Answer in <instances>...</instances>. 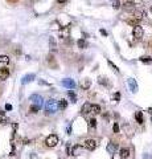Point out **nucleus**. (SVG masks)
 Returning <instances> with one entry per match:
<instances>
[{
    "mask_svg": "<svg viewBox=\"0 0 152 159\" xmlns=\"http://www.w3.org/2000/svg\"><path fill=\"white\" fill-rule=\"evenodd\" d=\"M44 107H45V113L46 114H54L58 110V102L56 101V99L50 98V99H48V101L45 102Z\"/></svg>",
    "mask_w": 152,
    "mask_h": 159,
    "instance_id": "nucleus-1",
    "label": "nucleus"
},
{
    "mask_svg": "<svg viewBox=\"0 0 152 159\" xmlns=\"http://www.w3.org/2000/svg\"><path fill=\"white\" fill-rule=\"evenodd\" d=\"M57 143H58V137H57L56 134H52V135H49V137L45 139V145H46L48 147H54Z\"/></svg>",
    "mask_w": 152,
    "mask_h": 159,
    "instance_id": "nucleus-2",
    "label": "nucleus"
},
{
    "mask_svg": "<svg viewBox=\"0 0 152 159\" xmlns=\"http://www.w3.org/2000/svg\"><path fill=\"white\" fill-rule=\"evenodd\" d=\"M31 101H32V104L33 105H37V106H42V104H44V99H42V97L40 95V94H32L31 95Z\"/></svg>",
    "mask_w": 152,
    "mask_h": 159,
    "instance_id": "nucleus-3",
    "label": "nucleus"
},
{
    "mask_svg": "<svg viewBox=\"0 0 152 159\" xmlns=\"http://www.w3.org/2000/svg\"><path fill=\"white\" fill-rule=\"evenodd\" d=\"M83 147L87 149L89 151H93L97 147V141H95V139H86L85 143H83Z\"/></svg>",
    "mask_w": 152,
    "mask_h": 159,
    "instance_id": "nucleus-4",
    "label": "nucleus"
},
{
    "mask_svg": "<svg viewBox=\"0 0 152 159\" xmlns=\"http://www.w3.org/2000/svg\"><path fill=\"white\" fill-rule=\"evenodd\" d=\"M143 33H144V31H143V28L140 27V25H135L134 27V31H132V35H134V37L135 38H142L143 37Z\"/></svg>",
    "mask_w": 152,
    "mask_h": 159,
    "instance_id": "nucleus-5",
    "label": "nucleus"
},
{
    "mask_svg": "<svg viewBox=\"0 0 152 159\" xmlns=\"http://www.w3.org/2000/svg\"><path fill=\"white\" fill-rule=\"evenodd\" d=\"M62 85L66 88V89H74L75 88V82H74V80H72V78H65V80H62Z\"/></svg>",
    "mask_w": 152,
    "mask_h": 159,
    "instance_id": "nucleus-6",
    "label": "nucleus"
},
{
    "mask_svg": "<svg viewBox=\"0 0 152 159\" xmlns=\"http://www.w3.org/2000/svg\"><path fill=\"white\" fill-rule=\"evenodd\" d=\"M127 82H128L130 90H131L132 93H136V92H138V84H136V81H135L134 78H128Z\"/></svg>",
    "mask_w": 152,
    "mask_h": 159,
    "instance_id": "nucleus-7",
    "label": "nucleus"
},
{
    "mask_svg": "<svg viewBox=\"0 0 152 159\" xmlns=\"http://www.w3.org/2000/svg\"><path fill=\"white\" fill-rule=\"evenodd\" d=\"M106 150H107L108 154H114V152H116V150H118V143H115V142H108Z\"/></svg>",
    "mask_w": 152,
    "mask_h": 159,
    "instance_id": "nucleus-8",
    "label": "nucleus"
},
{
    "mask_svg": "<svg viewBox=\"0 0 152 159\" xmlns=\"http://www.w3.org/2000/svg\"><path fill=\"white\" fill-rule=\"evenodd\" d=\"M36 78V76L34 74H25L23 78H21V84H23V85H25V84H29V82H32L33 81V80Z\"/></svg>",
    "mask_w": 152,
    "mask_h": 159,
    "instance_id": "nucleus-9",
    "label": "nucleus"
},
{
    "mask_svg": "<svg viewBox=\"0 0 152 159\" xmlns=\"http://www.w3.org/2000/svg\"><path fill=\"white\" fill-rule=\"evenodd\" d=\"M9 77V70L7 68H2L0 69V81H5Z\"/></svg>",
    "mask_w": 152,
    "mask_h": 159,
    "instance_id": "nucleus-10",
    "label": "nucleus"
},
{
    "mask_svg": "<svg viewBox=\"0 0 152 159\" xmlns=\"http://www.w3.org/2000/svg\"><path fill=\"white\" fill-rule=\"evenodd\" d=\"M9 64V57L8 56H0V69L5 68Z\"/></svg>",
    "mask_w": 152,
    "mask_h": 159,
    "instance_id": "nucleus-11",
    "label": "nucleus"
},
{
    "mask_svg": "<svg viewBox=\"0 0 152 159\" xmlns=\"http://www.w3.org/2000/svg\"><path fill=\"white\" fill-rule=\"evenodd\" d=\"M82 150H83V146H81V145H75V146L72 149V155L77 156V155H79V154L82 152Z\"/></svg>",
    "mask_w": 152,
    "mask_h": 159,
    "instance_id": "nucleus-12",
    "label": "nucleus"
},
{
    "mask_svg": "<svg viewBox=\"0 0 152 159\" xmlns=\"http://www.w3.org/2000/svg\"><path fill=\"white\" fill-rule=\"evenodd\" d=\"M90 86H91V80H89V78H85L83 81L81 82V88L85 89V90H87Z\"/></svg>",
    "mask_w": 152,
    "mask_h": 159,
    "instance_id": "nucleus-13",
    "label": "nucleus"
},
{
    "mask_svg": "<svg viewBox=\"0 0 152 159\" xmlns=\"http://www.w3.org/2000/svg\"><path fill=\"white\" fill-rule=\"evenodd\" d=\"M90 110H91V104H89V102H86L83 106H82V114H89L90 113Z\"/></svg>",
    "mask_w": 152,
    "mask_h": 159,
    "instance_id": "nucleus-14",
    "label": "nucleus"
},
{
    "mask_svg": "<svg viewBox=\"0 0 152 159\" xmlns=\"http://www.w3.org/2000/svg\"><path fill=\"white\" fill-rule=\"evenodd\" d=\"M123 9H126V11H134V9H135L134 3H132V2H127V3H124V4H123Z\"/></svg>",
    "mask_w": 152,
    "mask_h": 159,
    "instance_id": "nucleus-15",
    "label": "nucleus"
},
{
    "mask_svg": "<svg viewBox=\"0 0 152 159\" xmlns=\"http://www.w3.org/2000/svg\"><path fill=\"white\" fill-rule=\"evenodd\" d=\"M68 107V101L66 99H60V102H58V109L60 110H65Z\"/></svg>",
    "mask_w": 152,
    "mask_h": 159,
    "instance_id": "nucleus-16",
    "label": "nucleus"
},
{
    "mask_svg": "<svg viewBox=\"0 0 152 159\" xmlns=\"http://www.w3.org/2000/svg\"><path fill=\"white\" fill-rule=\"evenodd\" d=\"M135 118H136L138 123H140V125L144 122V119H143V113H142V111H136V113H135Z\"/></svg>",
    "mask_w": 152,
    "mask_h": 159,
    "instance_id": "nucleus-17",
    "label": "nucleus"
},
{
    "mask_svg": "<svg viewBox=\"0 0 152 159\" xmlns=\"http://www.w3.org/2000/svg\"><path fill=\"white\" fill-rule=\"evenodd\" d=\"M120 156H122V159H126V158H128L130 156V150L128 149H120Z\"/></svg>",
    "mask_w": 152,
    "mask_h": 159,
    "instance_id": "nucleus-18",
    "label": "nucleus"
},
{
    "mask_svg": "<svg viewBox=\"0 0 152 159\" xmlns=\"http://www.w3.org/2000/svg\"><path fill=\"white\" fill-rule=\"evenodd\" d=\"M107 64H108V66H110V68H111V69L116 73V74H119V69H118V66H116V65L111 61V60H107Z\"/></svg>",
    "mask_w": 152,
    "mask_h": 159,
    "instance_id": "nucleus-19",
    "label": "nucleus"
},
{
    "mask_svg": "<svg viewBox=\"0 0 152 159\" xmlns=\"http://www.w3.org/2000/svg\"><path fill=\"white\" fill-rule=\"evenodd\" d=\"M90 113H93V114H99V113H101V106H99V105H91Z\"/></svg>",
    "mask_w": 152,
    "mask_h": 159,
    "instance_id": "nucleus-20",
    "label": "nucleus"
},
{
    "mask_svg": "<svg viewBox=\"0 0 152 159\" xmlns=\"http://www.w3.org/2000/svg\"><path fill=\"white\" fill-rule=\"evenodd\" d=\"M77 45H78V48H81V49H85V48H87V43L85 41V40H78L77 41Z\"/></svg>",
    "mask_w": 152,
    "mask_h": 159,
    "instance_id": "nucleus-21",
    "label": "nucleus"
},
{
    "mask_svg": "<svg viewBox=\"0 0 152 159\" xmlns=\"http://www.w3.org/2000/svg\"><path fill=\"white\" fill-rule=\"evenodd\" d=\"M68 95L70 97V101H72L73 104H75V102H77V97H75V94H74V92H73V90H70V89H69Z\"/></svg>",
    "mask_w": 152,
    "mask_h": 159,
    "instance_id": "nucleus-22",
    "label": "nucleus"
},
{
    "mask_svg": "<svg viewBox=\"0 0 152 159\" xmlns=\"http://www.w3.org/2000/svg\"><path fill=\"white\" fill-rule=\"evenodd\" d=\"M139 60H140L142 63H144V64H151V63H152V58H151L149 56H143V57H140Z\"/></svg>",
    "mask_w": 152,
    "mask_h": 159,
    "instance_id": "nucleus-23",
    "label": "nucleus"
},
{
    "mask_svg": "<svg viewBox=\"0 0 152 159\" xmlns=\"http://www.w3.org/2000/svg\"><path fill=\"white\" fill-rule=\"evenodd\" d=\"M98 82H99L101 85H108L107 77H102V76H99V77H98Z\"/></svg>",
    "mask_w": 152,
    "mask_h": 159,
    "instance_id": "nucleus-24",
    "label": "nucleus"
},
{
    "mask_svg": "<svg viewBox=\"0 0 152 159\" xmlns=\"http://www.w3.org/2000/svg\"><path fill=\"white\" fill-rule=\"evenodd\" d=\"M132 12H134V16H135L136 20H142V16H143V12H142V11H136V9H134Z\"/></svg>",
    "mask_w": 152,
    "mask_h": 159,
    "instance_id": "nucleus-25",
    "label": "nucleus"
},
{
    "mask_svg": "<svg viewBox=\"0 0 152 159\" xmlns=\"http://www.w3.org/2000/svg\"><path fill=\"white\" fill-rule=\"evenodd\" d=\"M111 4L115 9H119L120 8V3H119V0H111Z\"/></svg>",
    "mask_w": 152,
    "mask_h": 159,
    "instance_id": "nucleus-26",
    "label": "nucleus"
},
{
    "mask_svg": "<svg viewBox=\"0 0 152 159\" xmlns=\"http://www.w3.org/2000/svg\"><path fill=\"white\" fill-rule=\"evenodd\" d=\"M40 109H41L40 106H37V105H32V106H31V113H37Z\"/></svg>",
    "mask_w": 152,
    "mask_h": 159,
    "instance_id": "nucleus-27",
    "label": "nucleus"
},
{
    "mask_svg": "<svg viewBox=\"0 0 152 159\" xmlns=\"http://www.w3.org/2000/svg\"><path fill=\"white\" fill-rule=\"evenodd\" d=\"M48 63H50V64L53 65V68H56V66H57V65H56V63H54L53 56H48Z\"/></svg>",
    "mask_w": 152,
    "mask_h": 159,
    "instance_id": "nucleus-28",
    "label": "nucleus"
},
{
    "mask_svg": "<svg viewBox=\"0 0 152 159\" xmlns=\"http://www.w3.org/2000/svg\"><path fill=\"white\" fill-rule=\"evenodd\" d=\"M89 126H90V127H95V126H97V121H95L94 118H91L90 121H89Z\"/></svg>",
    "mask_w": 152,
    "mask_h": 159,
    "instance_id": "nucleus-29",
    "label": "nucleus"
},
{
    "mask_svg": "<svg viewBox=\"0 0 152 159\" xmlns=\"http://www.w3.org/2000/svg\"><path fill=\"white\" fill-rule=\"evenodd\" d=\"M127 23L135 27V25H138V23H139V20H136V19H135V20H127Z\"/></svg>",
    "mask_w": 152,
    "mask_h": 159,
    "instance_id": "nucleus-30",
    "label": "nucleus"
},
{
    "mask_svg": "<svg viewBox=\"0 0 152 159\" xmlns=\"http://www.w3.org/2000/svg\"><path fill=\"white\" fill-rule=\"evenodd\" d=\"M113 99H114V101H119V99H120V93L116 92V93L113 95Z\"/></svg>",
    "mask_w": 152,
    "mask_h": 159,
    "instance_id": "nucleus-31",
    "label": "nucleus"
},
{
    "mask_svg": "<svg viewBox=\"0 0 152 159\" xmlns=\"http://www.w3.org/2000/svg\"><path fill=\"white\" fill-rule=\"evenodd\" d=\"M66 154H68V155H72V147H70V143H66Z\"/></svg>",
    "mask_w": 152,
    "mask_h": 159,
    "instance_id": "nucleus-32",
    "label": "nucleus"
},
{
    "mask_svg": "<svg viewBox=\"0 0 152 159\" xmlns=\"http://www.w3.org/2000/svg\"><path fill=\"white\" fill-rule=\"evenodd\" d=\"M49 41H50V47H52V49H53V50H56V44H54L53 37H50V38H49Z\"/></svg>",
    "mask_w": 152,
    "mask_h": 159,
    "instance_id": "nucleus-33",
    "label": "nucleus"
},
{
    "mask_svg": "<svg viewBox=\"0 0 152 159\" xmlns=\"http://www.w3.org/2000/svg\"><path fill=\"white\" fill-rule=\"evenodd\" d=\"M113 129H114V133H119V125L118 123H114L113 125Z\"/></svg>",
    "mask_w": 152,
    "mask_h": 159,
    "instance_id": "nucleus-34",
    "label": "nucleus"
},
{
    "mask_svg": "<svg viewBox=\"0 0 152 159\" xmlns=\"http://www.w3.org/2000/svg\"><path fill=\"white\" fill-rule=\"evenodd\" d=\"M113 159H122V156H120V154L114 152V154H113Z\"/></svg>",
    "mask_w": 152,
    "mask_h": 159,
    "instance_id": "nucleus-35",
    "label": "nucleus"
},
{
    "mask_svg": "<svg viewBox=\"0 0 152 159\" xmlns=\"http://www.w3.org/2000/svg\"><path fill=\"white\" fill-rule=\"evenodd\" d=\"M38 84H40V85H49L48 82H45V81H42V80H40V81H38Z\"/></svg>",
    "mask_w": 152,
    "mask_h": 159,
    "instance_id": "nucleus-36",
    "label": "nucleus"
},
{
    "mask_svg": "<svg viewBox=\"0 0 152 159\" xmlns=\"http://www.w3.org/2000/svg\"><path fill=\"white\" fill-rule=\"evenodd\" d=\"M5 110H12V105L7 104V105H5Z\"/></svg>",
    "mask_w": 152,
    "mask_h": 159,
    "instance_id": "nucleus-37",
    "label": "nucleus"
},
{
    "mask_svg": "<svg viewBox=\"0 0 152 159\" xmlns=\"http://www.w3.org/2000/svg\"><path fill=\"white\" fill-rule=\"evenodd\" d=\"M101 33H102L103 36H107V32H106L104 29H101Z\"/></svg>",
    "mask_w": 152,
    "mask_h": 159,
    "instance_id": "nucleus-38",
    "label": "nucleus"
},
{
    "mask_svg": "<svg viewBox=\"0 0 152 159\" xmlns=\"http://www.w3.org/2000/svg\"><path fill=\"white\" fill-rule=\"evenodd\" d=\"M57 2H58V3H66L68 0H57Z\"/></svg>",
    "mask_w": 152,
    "mask_h": 159,
    "instance_id": "nucleus-39",
    "label": "nucleus"
},
{
    "mask_svg": "<svg viewBox=\"0 0 152 159\" xmlns=\"http://www.w3.org/2000/svg\"><path fill=\"white\" fill-rule=\"evenodd\" d=\"M148 113H149V114H152V107H149V109H148Z\"/></svg>",
    "mask_w": 152,
    "mask_h": 159,
    "instance_id": "nucleus-40",
    "label": "nucleus"
},
{
    "mask_svg": "<svg viewBox=\"0 0 152 159\" xmlns=\"http://www.w3.org/2000/svg\"><path fill=\"white\" fill-rule=\"evenodd\" d=\"M151 48H152V41H151Z\"/></svg>",
    "mask_w": 152,
    "mask_h": 159,
    "instance_id": "nucleus-41",
    "label": "nucleus"
},
{
    "mask_svg": "<svg viewBox=\"0 0 152 159\" xmlns=\"http://www.w3.org/2000/svg\"><path fill=\"white\" fill-rule=\"evenodd\" d=\"M151 13H152V8H151Z\"/></svg>",
    "mask_w": 152,
    "mask_h": 159,
    "instance_id": "nucleus-42",
    "label": "nucleus"
}]
</instances>
